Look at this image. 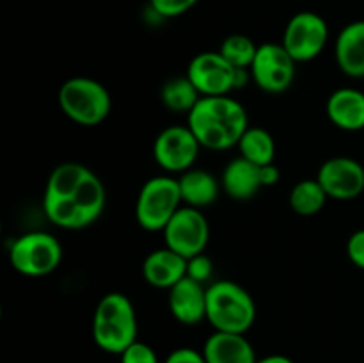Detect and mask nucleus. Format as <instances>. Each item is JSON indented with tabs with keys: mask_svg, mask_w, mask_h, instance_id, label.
Wrapping results in <instances>:
<instances>
[{
	"mask_svg": "<svg viewBox=\"0 0 364 363\" xmlns=\"http://www.w3.org/2000/svg\"><path fill=\"white\" fill-rule=\"evenodd\" d=\"M187 125L201 148L223 149L238 144L249 128V116L238 100L226 96H201L187 114Z\"/></svg>",
	"mask_w": 364,
	"mask_h": 363,
	"instance_id": "f257e3e1",
	"label": "nucleus"
},
{
	"mask_svg": "<svg viewBox=\"0 0 364 363\" xmlns=\"http://www.w3.org/2000/svg\"><path fill=\"white\" fill-rule=\"evenodd\" d=\"M92 340L110 354H121L137 340V313L128 295L110 292L100 299L92 315Z\"/></svg>",
	"mask_w": 364,
	"mask_h": 363,
	"instance_id": "f03ea898",
	"label": "nucleus"
},
{
	"mask_svg": "<svg viewBox=\"0 0 364 363\" xmlns=\"http://www.w3.org/2000/svg\"><path fill=\"white\" fill-rule=\"evenodd\" d=\"M206 320L215 331L245 335L256 320V302L242 285L213 281L206 287Z\"/></svg>",
	"mask_w": 364,
	"mask_h": 363,
	"instance_id": "7ed1b4c3",
	"label": "nucleus"
},
{
	"mask_svg": "<svg viewBox=\"0 0 364 363\" xmlns=\"http://www.w3.org/2000/svg\"><path fill=\"white\" fill-rule=\"evenodd\" d=\"M57 102L60 110L82 127L103 123L112 109V98L105 85L89 77L68 78L60 85Z\"/></svg>",
	"mask_w": 364,
	"mask_h": 363,
	"instance_id": "20e7f679",
	"label": "nucleus"
},
{
	"mask_svg": "<svg viewBox=\"0 0 364 363\" xmlns=\"http://www.w3.org/2000/svg\"><path fill=\"white\" fill-rule=\"evenodd\" d=\"M183 206L178 178L169 174L149 178L135 201V219L146 231H164L174 214Z\"/></svg>",
	"mask_w": 364,
	"mask_h": 363,
	"instance_id": "39448f33",
	"label": "nucleus"
},
{
	"mask_svg": "<svg viewBox=\"0 0 364 363\" xmlns=\"http://www.w3.org/2000/svg\"><path fill=\"white\" fill-rule=\"evenodd\" d=\"M63 260V246L46 231H28L14 238L9 249V262L16 273L39 278L53 273Z\"/></svg>",
	"mask_w": 364,
	"mask_h": 363,
	"instance_id": "423d86ee",
	"label": "nucleus"
},
{
	"mask_svg": "<svg viewBox=\"0 0 364 363\" xmlns=\"http://www.w3.org/2000/svg\"><path fill=\"white\" fill-rule=\"evenodd\" d=\"M329 39V25L320 14L313 11H301L294 14L283 32V46L295 63H309L316 59Z\"/></svg>",
	"mask_w": 364,
	"mask_h": 363,
	"instance_id": "0eeeda50",
	"label": "nucleus"
},
{
	"mask_svg": "<svg viewBox=\"0 0 364 363\" xmlns=\"http://www.w3.org/2000/svg\"><path fill=\"white\" fill-rule=\"evenodd\" d=\"M297 63L288 53L283 43H263L258 46L251 66L252 80L262 91L270 95L284 93L294 84Z\"/></svg>",
	"mask_w": 364,
	"mask_h": 363,
	"instance_id": "6e6552de",
	"label": "nucleus"
},
{
	"mask_svg": "<svg viewBox=\"0 0 364 363\" xmlns=\"http://www.w3.org/2000/svg\"><path fill=\"white\" fill-rule=\"evenodd\" d=\"M164 242L183 258L205 253L210 238V226L199 209L183 205L164 228Z\"/></svg>",
	"mask_w": 364,
	"mask_h": 363,
	"instance_id": "1a4fd4ad",
	"label": "nucleus"
},
{
	"mask_svg": "<svg viewBox=\"0 0 364 363\" xmlns=\"http://www.w3.org/2000/svg\"><path fill=\"white\" fill-rule=\"evenodd\" d=\"M201 144L188 125H173L156 135L153 157L166 173H185L194 167Z\"/></svg>",
	"mask_w": 364,
	"mask_h": 363,
	"instance_id": "9d476101",
	"label": "nucleus"
},
{
	"mask_svg": "<svg viewBox=\"0 0 364 363\" xmlns=\"http://www.w3.org/2000/svg\"><path fill=\"white\" fill-rule=\"evenodd\" d=\"M235 73L237 68L231 66L219 50L198 53L187 68V77L201 96L230 95L235 91Z\"/></svg>",
	"mask_w": 364,
	"mask_h": 363,
	"instance_id": "9b49d317",
	"label": "nucleus"
},
{
	"mask_svg": "<svg viewBox=\"0 0 364 363\" xmlns=\"http://www.w3.org/2000/svg\"><path fill=\"white\" fill-rule=\"evenodd\" d=\"M316 180L331 199L350 201L364 192V167L350 157H333L320 166Z\"/></svg>",
	"mask_w": 364,
	"mask_h": 363,
	"instance_id": "f8f14e48",
	"label": "nucleus"
},
{
	"mask_svg": "<svg viewBox=\"0 0 364 363\" xmlns=\"http://www.w3.org/2000/svg\"><path fill=\"white\" fill-rule=\"evenodd\" d=\"M169 310L174 319L185 326H196L206 320V287L185 276L169 288Z\"/></svg>",
	"mask_w": 364,
	"mask_h": 363,
	"instance_id": "ddd939ff",
	"label": "nucleus"
},
{
	"mask_svg": "<svg viewBox=\"0 0 364 363\" xmlns=\"http://www.w3.org/2000/svg\"><path fill=\"white\" fill-rule=\"evenodd\" d=\"M142 276L151 287L169 290L187 276V258L164 246L146 256L142 263Z\"/></svg>",
	"mask_w": 364,
	"mask_h": 363,
	"instance_id": "4468645a",
	"label": "nucleus"
},
{
	"mask_svg": "<svg viewBox=\"0 0 364 363\" xmlns=\"http://www.w3.org/2000/svg\"><path fill=\"white\" fill-rule=\"evenodd\" d=\"M327 117L345 132L364 128V93L354 88H340L327 98Z\"/></svg>",
	"mask_w": 364,
	"mask_h": 363,
	"instance_id": "2eb2a0df",
	"label": "nucleus"
},
{
	"mask_svg": "<svg viewBox=\"0 0 364 363\" xmlns=\"http://www.w3.org/2000/svg\"><path fill=\"white\" fill-rule=\"evenodd\" d=\"M206 363H256V351L240 333L213 331L203 345Z\"/></svg>",
	"mask_w": 364,
	"mask_h": 363,
	"instance_id": "dca6fc26",
	"label": "nucleus"
},
{
	"mask_svg": "<svg viewBox=\"0 0 364 363\" xmlns=\"http://www.w3.org/2000/svg\"><path fill=\"white\" fill-rule=\"evenodd\" d=\"M336 64L347 77L364 78V20L345 25L334 43Z\"/></svg>",
	"mask_w": 364,
	"mask_h": 363,
	"instance_id": "f3484780",
	"label": "nucleus"
},
{
	"mask_svg": "<svg viewBox=\"0 0 364 363\" xmlns=\"http://www.w3.org/2000/svg\"><path fill=\"white\" fill-rule=\"evenodd\" d=\"M223 191L237 201L252 199L263 189L259 180V166L249 162L244 157L230 160L220 177Z\"/></svg>",
	"mask_w": 364,
	"mask_h": 363,
	"instance_id": "a211bd4d",
	"label": "nucleus"
},
{
	"mask_svg": "<svg viewBox=\"0 0 364 363\" xmlns=\"http://www.w3.org/2000/svg\"><path fill=\"white\" fill-rule=\"evenodd\" d=\"M178 185H180L183 205L199 210L215 203L223 189L220 182L210 171L199 167H191L181 173Z\"/></svg>",
	"mask_w": 364,
	"mask_h": 363,
	"instance_id": "6ab92c4d",
	"label": "nucleus"
},
{
	"mask_svg": "<svg viewBox=\"0 0 364 363\" xmlns=\"http://www.w3.org/2000/svg\"><path fill=\"white\" fill-rule=\"evenodd\" d=\"M73 201L77 205L78 214H80V221L84 228L91 226L102 216L107 201L105 187H103V182L92 171H89L84 180L80 182L73 196Z\"/></svg>",
	"mask_w": 364,
	"mask_h": 363,
	"instance_id": "aec40b11",
	"label": "nucleus"
},
{
	"mask_svg": "<svg viewBox=\"0 0 364 363\" xmlns=\"http://www.w3.org/2000/svg\"><path fill=\"white\" fill-rule=\"evenodd\" d=\"M237 146L240 157L256 166H267L276 159V142L272 134L262 127H249Z\"/></svg>",
	"mask_w": 364,
	"mask_h": 363,
	"instance_id": "412c9836",
	"label": "nucleus"
},
{
	"mask_svg": "<svg viewBox=\"0 0 364 363\" xmlns=\"http://www.w3.org/2000/svg\"><path fill=\"white\" fill-rule=\"evenodd\" d=\"M160 98H162L166 109L178 114H188L201 100V93L185 75V77H174L167 80L160 93Z\"/></svg>",
	"mask_w": 364,
	"mask_h": 363,
	"instance_id": "4be33fe9",
	"label": "nucleus"
},
{
	"mask_svg": "<svg viewBox=\"0 0 364 363\" xmlns=\"http://www.w3.org/2000/svg\"><path fill=\"white\" fill-rule=\"evenodd\" d=\"M327 199H329V196H327V192L323 191V187L316 178L315 180H311V178L301 180L290 191L291 210L304 217L318 214L326 206Z\"/></svg>",
	"mask_w": 364,
	"mask_h": 363,
	"instance_id": "5701e85b",
	"label": "nucleus"
},
{
	"mask_svg": "<svg viewBox=\"0 0 364 363\" xmlns=\"http://www.w3.org/2000/svg\"><path fill=\"white\" fill-rule=\"evenodd\" d=\"M219 52L223 53V57L231 66L251 70L256 52H258V45L249 36L231 34L224 39Z\"/></svg>",
	"mask_w": 364,
	"mask_h": 363,
	"instance_id": "b1692460",
	"label": "nucleus"
},
{
	"mask_svg": "<svg viewBox=\"0 0 364 363\" xmlns=\"http://www.w3.org/2000/svg\"><path fill=\"white\" fill-rule=\"evenodd\" d=\"M119 358L121 363H160L155 349L139 340H135L130 347L124 349Z\"/></svg>",
	"mask_w": 364,
	"mask_h": 363,
	"instance_id": "393cba45",
	"label": "nucleus"
},
{
	"mask_svg": "<svg viewBox=\"0 0 364 363\" xmlns=\"http://www.w3.org/2000/svg\"><path fill=\"white\" fill-rule=\"evenodd\" d=\"M199 0H149V6L159 16L176 18L191 11Z\"/></svg>",
	"mask_w": 364,
	"mask_h": 363,
	"instance_id": "a878e982",
	"label": "nucleus"
},
{
	"mask_svg": "<svg viewBox=\"0 0 364 363\" xmlns=\"http://www.w3.org/2000/svg\"><path fill=\"white\" fill-rule=\"evenodd\" d=\"M187 276L191 280L199 281V283L205 285L206 281L212 280L213 276V262L208 255L205 253H199V255L192 256L187 260Z\"/></svg>",
	"mask_w": 364,
	"mask_h": 363,
	"instance_id": "bb28decb",
	"label": "nucleus"
},
{
	"mask_svg": "<svg viewBox=\"0 0 364 363\" xmlns=\"http://www.w3.org/2000/svg\"><path fill=\"white\" fill-rule=\"evenodd\" d=\"M347 255L355 267L364 270V228L363 230L354 231V233L348 237Z\"/></svg>",
	"mask_w": 364,
	"mask_h": 363,
	"instance_id": "cd10ccee",
	"label": "nucleus"
},
{
	"mask_svg": "<svg viewBox=\"0 0 364 363\" xmlns=\"http://www.w3.org/2000/svg\"><path fill=\"white\" fill-rule=\"evenodd\" d=\"M164 363H206L203 351L192 347H180L174 349Z\"/></svg>",
	"mask_w": 364,
	"mask_h": 363,
	"instance_id": "c85d7f7f",
	"label": "nucleus"
},
{
	"mask_svg": "<svg viewBox=\"0 0 364 363\" xmlns=\"http://www.w3.org/2000/svg\"><path fill=\"white\" fill-rule=\"evenodd\" d=\"M281 171L276 164H267V166H259V180H262L263 187H272L279 182Z\"/></svg>",
	"mask_w": 364,
	"mask_h": 363,
	"instance_id": "c756f323",
	"label": "nucleus"
},
{
	"mask_svg": "<svg viewBox=\"0 0 364 363\" xmlns=\"http://www.w3.org/2000/svg\"><path fill=\"white\" fill-rule=\"evenodd\" d=\"M256 363H294V359L284 354H270L265 358H258Z\"/></svg>",
	"mask_w": 364,
	"mask_h": 363,
	"instance_id": "7c9ffc66",
	"label": "nucleus"
}]
</instances>
